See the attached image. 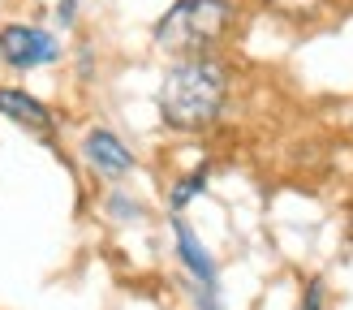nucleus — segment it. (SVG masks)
I'll return each instance as SVG.
<instances>
[{"mask_svg":"<svg viewBox=\"0 0 353 310\" xmlns=\"http://www.w3.org/2000/svg\"><path fill=\"white\" fill-rule=\"evenodd\" d=\"M0 116L22 125L26 134H39V138L57 134V112L39 95H30L26 86H0Z\"/></svg>","mask_w":353,"mask_h":310,"instance_id":"39448f33","label":"nucleus"},{"mask_svg":"<svg viewBox=\"0 0 353 310\" xmlns=\"http://www.w3.org/2000/svg\"><path fill=\"white\" fill-rule=\"evenodd\" d=\"M268 9H276L289 22H306V17H319L327 9V0H268Z\"/></svg>","mask_w":353,"mask_h":310,"instance_id":"0eeeda50","label":"nucleus"},{"mask_svg":"<svg viewBox=\"0 0 353 310\" xmlns=\"http://www.w3.org/2000/svg\"><path fill=\"white\" fill-rule=\"evenodd\" d=\"M228 86H233V78H228V65L220 56L172 61V69L160 82V91H155V108H160L168 130L203 134L224 116Z\"/></svg>","mask_w":353,"mask_h":310,"instance_id":"f257e3e1","label":"nucleus"},{"mask_svg":"<svg viewBox=\"0 0 353 310\" xmlns=\"http://www.w3.org/2000/svg\"><path fill=\"white\" fill-rule=\"evenodd\" d=\"M82 160L103 181H121V177H130V172H134V151L121 143L112 130H103V125L86 130V138H82Z\"/></svg>","mask_w":353,"mask_h":310,"instance_id":"20e7f679","label":"nucleus"},{"mask_svg":"<svg viewBox=\"0 0 353 310\" xmlns=\"http://www.w3.org/2000/svg\"><path fill=\"white\" fill-rule=\"evenodd\" d=\"M237 9L228 0H176V5L155 22L151 43L172 61H199L216 56V48L233 34Z\"/></svg>","mask_w":353,"mask_h":310,"instance_id":"f03ea898","label":"nucleus"},{"mask_svg":"<svg viewBox=\"0 0 353 310\" xmlns=\"http://www.w3.org/2000/svg\"><path fill=\"white\" fill-rule=\"evenodd\" d=\"M0 61L13 74H34V69H48L61 61V39L48 26L9 22V26H0Z\"/></svg>","mask_w":353,"mask_h":310,"instance_id":"7ed1b4c3","label":"nucleus"},{"mask_svg":"<svg viewBox=\"0 0 353 310\" xmlns=\"http://www.w3.org/2000/svg\"><path fill=\"white\" fill-rule=\"evenodd\" d=\"M194 306L199 310H224L220 298H216V289H203V285H194Z\"/></svg>","mask_w":353,"mask_h":310,"instance_id":"1a4fd4ad","label":"nucleus"},{"mask_svg":"<svg viewBox=\"0 0 353 310\" xmlns=\"http://www.w3.org/2000/svg\"><path fill=\"white\" fill-rule=\"evenodd\" d=\"M172 241H176V258H181V267L190 271V285L216 289V258H211V250L203 246L199 233H194L181 216L172 220Z\"/></svg>","mask_w":353,"mask_h":310,"instance_id":"423d86ee","label":"nucleus"},{"mask_svg":"<svg viewBox=\"0 0 353 310\" xmlns=\"http://www.w3.org/2000/svg\"><path fill=\"white\" fill-rule=\"evenodd\" d=\"M61 26H74V0H61Z\"/></svg>","mask_w":353,"mask_h":310,"instance_id":"9b49d317","label":"nucleus"},{"mask_svg":"<svg viewBox=\"0 0 353 310\" xmlns=\"http://www.w3.org/2000/svg\"><path fill=\"white\" fill-rule=\"evenodd\" d=\"M319 293H323L319 285H310V289H306V302H302V310H323V298H319Z\"/></svg>","mask_w":353,"mask_h":310,"instance_id":"9d476101","label":"nucleus"},{"mask_svg":"<svg viewBox=\"0 0 353 310\" xmlns=\"http://www.w3.org/2000/svg\"><path fill=\"white\" fill-rule=\"evenodd\" d=\"M203 189H207V172H203V168L194 172V177H185V181H176V189H172V211H181L185 203H194V198L203 194Z\"/></svg>","mask_w":353,"mask_h":310,"instance_id":"6e6552de","label":"nucleus"}]
</instances>
